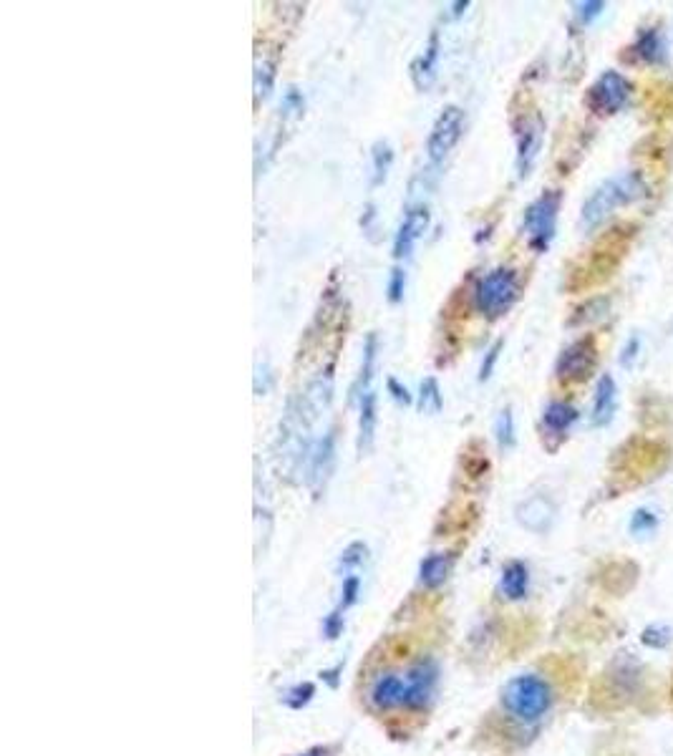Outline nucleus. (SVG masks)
Segmentation results:
<instances>
[{
  "instance_id": "nucleus-4",
  "label": "nucleus",
  "mask_w": 673,
  "mask_h": 756,
  "mask_svg": "<svg viewBox=\"0 0 673 756\" xmlns=\"http://www.w3.org/2000/svg\"><path fill=\"white\" fill-rule=\"evenodd\" d=\"M560 202H563V195H560L558 189H547L535 202H530V207L525 210L522 232L527 237V245L535 252H545L550 247V242H553L555 230H558Z\"/></svg>"
},
{
  "instance_id": "nucleus-28",
  "label": "nucleus",
  "mask_w": 673,
  "mask_h": 756,
  "mask_svg": "<svg viewBox=\"0 0 673 756\" xmlns=\"http://www.w3.org/2000/svg\"><path fill=\"white\" fill-rule=\"evenodd\" d=\"M656 527H658V515L653 510H648V507H638V510L631 515V522H628V532H631L633 537L653 535Z\"/></svg>"
},
{
  "instance_id": "nucleus-20",
  "label": "nucleus",
  "mask_w": 673,
  "mask_h": 756,
  "mask_svg": "<svg viewBox=\"0 0 673 756\" xmlns=\"http://www.w3.org/2000/svg\"><path fill=\"white\" fill-rule=\"evenodd\" d=\"M578 409L568 401H550L542 411V426H545L547 434L563 436L565 431H570V426L578 421Z\"/></svg>"
},
{
  "instance_id": "nucleus-21",
  "label": "nucleus",
  "mask_w": 673,
  "mask_h": 756,
  "mask_svg": "<svg viewBox=\"0 0 673 756\" xmlns=\"http://www.w3.org/2000/svg\"><path fill=\"white\" fill-rule=\"evenodd\" d=\"M275 71H278V58H275V53L258 51V56H255V74H253L255 104H260V99H268L270 96V91H273V84H275Z\"/></svg>"
},
{
  "instance_id": "nucleus-23",
  "label": "nucleus",
  "mask_w": 673,
  "mask_h": 756,
  "mask_svg": "<svg viewBox=\"0 0 673 756\" xmlns=\"http://www.w3.org/2000/svg\"><path fill=\"white\" fill-rule=\"evenodd\" d=\"M369 560V545H363V542H351L348 547H343L341 557L336 562L338 578H346V575H358L363 565Z\"/></svg>"
},
{
  "instance_id": "nucleus-5",
  "label": "nucleus",
  "mask_w": 673,
  "mask_h": 756,
  "mask_svg": "<svg viewBox=\"0 0 673 756\" xmlns=\"http://www.w3.org/2000/svg\"><path fill=\"white\" fill-rule=\"evenodd\" d=\"M406 676V701L404 711L416 714V711H426L429 704L437 696L439 688V676H442V668L434 656H419L414 663L404 668Z\"/></svg>"
},
{
  "instance_id": "nucleus-12",
  "label": "nucleus",
  "mask_w": 673,
  "mask_h": 756,
  "mask_svg": "<svg viewBox=\"0 0 673 756\" xmlns=\"http://www.w3.org/2000/svg\"><path fill=\"white\" fill-rule=\"evenodd\" d=\"M555 515H558V507L550 497L545 494H535V497H527L517 504L515 520L525 527L527 532H535V535H545L550 527H553Z\"/></svg>"
},
{
  "instance_id": "nucleus-10",
  "label": "nucleus",
  "mask_w": 673,
  "mask_h": 756,
  "mask_svg": "<svg viewBox=\"0 0 673 756\" xmlns=\"http://www.w3.org/2000/svg\"><path fill=\"white\" fill-rule=\"evenodd\" d=\"M595 366V343L593 338H580V341L570 343L563 353H560L558 363H555V373L560 381L573 384V381H583Z\"/></svg>"
},
{
  "instance_id": "nucleus-16",
  "label": "nucleus",
  "mask_w": 673,
  "mask_h": 756,
  "mask_svg": "<svg viewBox=\"0 0 673 756\" xmlns=\"http://www.w3.org/2000/svg\"><path fill=\"white\" fill-rule=\"evenodd\" d=\"M454 567V557L449 552H432L419 562V585L424 590L442 588L449 580Z\"/></svg>"
},
{
  "instance_id": "nucleus-32",
  "label": "nucleus",
  "mask_w": 673,
  "mask_h": 756,
  "mask_svg": "<svg viewBox=\"0 0 673 756\" xmlns=\"http://www.w3.org/2000/svg\"><path fill=\"white\" fill-rule=\"evenodd\" d=\"M605 11V3H600V0H585V3H575V16H578L580 23H593L595 18L603 16Z\"/></svg>"
},
{
  "instance_id": "nucleus-7",
  "label": "nucleus",
  "mask_w": 673,
  "mask_h": 756,
  "mask_svg": "<svg viewBox=\"0 0 673 756\" xmlns=\"http://www.w3.org/2000/svg\"><path fill=\"white\" fill-rule=\"evenodd\" d=\"M631 81L621 71H605L588 89V106L600 116L618 114L631 99Z\"/></svg>"
},
{
  "instance_id": "nucleus-25",
  "label": "nucleus",
  "mask_w": 673,
  "mask_h": 756,
  "mask_svg": "<svg viewBox=\"0 0 673 756\" xmlns=\"http://www.w3.org/2000/svg\"><path fill=\"white\" fill-rule=\"evenodd\" d=\"M358 598H361V575H346V578H341L338 603L333 605V610L346 615L358 603Z\"/></svg>"
},
{
  "instance_id": "nucleus-29",
  "label": "nucleus",
  "mask_w": 673,
  "mask_h": 756,
  "mask_svg": "<svg viewBox=\"0 0 673 756\" xmlns=\"http://www.w3.org/2000/svg\"><path fill=\"white\" fill-rule=\"evenodd\" d=\"M495 436L502 449L515 447V416H512V409L500 411V416L495 421Z\"/></svg>"
},
{
  "instance_id": "nucleus-31",
  "label": "nucleus",
  "mask_w": 673,
  "mask_h": 756,
  "mask_svg": "<svg viewBox=\"0 0 673 756\" xmlns=\"http://www.w3.org/2000/svg\"><path fill=\"white\" fill-rule=\"evenodd\" d=\"M641 641L646 643L648 648H666L671 643V630L666 625H651V628L643 630Z\"/></svg>"
},
{
  "instance_id": "nucleus-26",
  "label": "nucleus",
  "mask_w": 673,
  "mask_h": 756,
  "mask_svg": "<svg viewBox=\"0 0 673 756\" xmlns=\"http://www.w3.org/2000/svg\"><path fill=\"white\" fill-rule=\"evenodd\" d=\"M313 696H316V686H313L311 681H305V683H295V686L285 688L283 696H280V701H283L288 709L300 711V709H305V706L311 704Z\"/></svg>"
},
{
  "instance_id": "nucleus-17",
  "label": "nucleus",
  "mask_w": 673,
  "mask_h": 756,
  "mask_svg": "<svg viewBox=\"0 0 673 756\" xmlns=\"http://www.w3.org/2000/svg\"><path fill=\"white\" fill-rule=\"evenodd\" d=\"M376 356H379V338L376 333H369L366 343H363V358H361V371H358L356 381L351 386V401L358 404L366 394H371V381L376 376Z\"/></svg>"
},
{
  "instance_id": "nucleus-6",
  "label": "nucleus",
  "mask_w": 673,
  "mask_h": 756,
  "mask_svg": "<svg viewBox=\"0 0 673 756\" xmlns=\"http://www.w3.org/2000/svg\"><path fill=\"white\" fill-rule=\"evenodd\" d=\"M464 132V111L459 106H444L442 114L434 121L429 139H426V154H429V162L437 167L447 159V154L457 147V142L462 139Z\"/></svg>"
},
{
  "instance_id": "nucleus-36",
  "label": "nucleus",
  "mask_w": 673,
  "mask_h": 756,
  "mask_svg": "<svg viewBox=\"0 0 673 756\" xmlns=\"http://www.w3.org/2000/svg\"><path fill=\"white\" fill-rule=\"evenodd\" d=\"M638 348H641V338L633 336L631 341L626 343V348H623V356H621L623 366H626V368L633 366V361H636V356H638Z\"/></svg>"
},
{
  "instance_id": "nucleus-2",
  "label": "nucleus",
  "mask_w": 673,
  "mask_h": 756,
  "mask_svg": "<svg viewBox=\"0 0 673 756\" xmlns=\"http://www.w3.org/2000/svg\"><path fill=\"white\" fill-rule=\"evenodd\" d=\"M648 195V184L641 172H621L616 177L605 179L593 189V195L585 200L580 210V230L590 232L603 225L618 207L633 205Z\"/></svg>"
},
{
  "instance_id": "nucleus-9",
  "label": "nucleus",
  "mask_w": 673,
  "mask_h": 756,
  "mask_svg": "<svg viewBox=\"0 0 673 756\" xmlns=\"http://www.w3.org/2000/svg\"><path fill=\"white\" fill-rule=\"evenodd\" d=\"M333 464H336V434L331 429L313 441L308 459H305V484L313 489L316 497H321V492L326 489L333 474Z\"/></svg>"
},
{
  "instance_id": "nucleus-18",
  "label": "nucleus",
  "mask_w": 673,
  "mask_h": 756,
  "mask_svg": "<svg viewBox=\"0 0 673 756\" xmlns=\"http://www.w3.org/2000/svg\"><path fill=\"white\" fill-rule=\"evenodd\" d=\"M437 63H439V33L432 31L424 53H421V56L414 61V66H411V76H414L416 89L424 91L434 84V79H437Z\"/></svg>"
},
{
  "instance_id": "nucleus-34",
  "label": "nucleus",
  "mask_w": 673,
  "mask_h": 756,
  "mask_svg": "<svg viewBox=\"0 0 673 756\" xmlns=\"http://www.w3.org/2000/svg\"><path fill=\"white\" fill-rule=\"evenodd\" d=\"M404 290H406V273L401 268H394V270H391V278H389V300H391V303H399V300L404 298Z\"/></svg>"
},
{
  "instance_id": "nucleus-30",
  "label": "nucleus",
  "mask_w": 673,
  "mask_h": 756,
  "mask_svg": "<svg viewBox=\"0 0 673 756\" xmlns=\"http://www.w3.org/2000/svg\"><path fill=\"white\" fill-rule=\"evenodd\" d=\"M343 630H346V615L331 608V613L323 615L321 620L323 638H326V641H338V638L343 636Z\"/></svg>"
},
{
  "instance_id": "nucleus-1",
  "label": "nucleus",
  "mask_w": 673,
  "mask_h": 756,
  "mask_svg": "<svg viewBox=\"0 0 673 756\" xmlns=\"http://www.w3.org/2000/svg\"><path fill=\"white\" fill-rule=\"evenodd\" d=\"M555 706V686L537 671L512 676L500 691V709L507 719L520 726H537L550 716Z\"/></svg>"
},
{
  "instance_id": "nucleus-11",
  "label": "nucleus",
  "mask_w": 673,
  "mask_h": 756,
  "mask_svg": "<svg viewBox=\"0 0 673 756\" xmlns=\"http://www.w3.org/2000/svg\"><path fill=\"white\" fill-rule=\"evenodd\" d=\"M429 220H432V215H429V207H426L424 202L406 207V215H404V220H401L399 230H396V237H394L396 260H406L411 252H414L416 242H419L421 237H424V232L429 230Z\"/></svg>"
},
{
  "instance_id": "nucleus-24",
  "label": "nucleus",
  "mask_w": 673,
  "mask_h": 756,
  "mask_svg": "<svg viewBox=\"0 0 673 756\" xmlns=\"http://www.w3.org/2000/svg\"><path fill=\"white\" fill-rule=\"evenodd\" d=\"M371 162H374V177H371V184H374V187H379V184L386 182L391 164H394V152H391V144L389 142H376L374 149H371Z\"/></svg>"
},
{
  "instance_id": "nucleus-35",
  "label": "nucleus",
  "mask_w": 673,
  "mask_h": 756,
  "mask_svg": "<svg viewBox=\"0 0 673 756\" xmlns=\"http://www.w3.org/2000/svg\"><path fill=\"white\" fill-rule=\"evenodd\" d=\"M389 394H391V399L396 401V404H401V406H409L411 404L409 389H406V386H401L399 381H396V378H389Z\"/></svg>"
},
{
  "instance_id": "nucleus-37",
  "label": "nucleus",
  "mask_w": 673,
  "mask_h": 756,
  "mask_svg": "<svg viewBox=\"0 0 673 756\" xmlns=\"http://www.w3.org/2000/svg\"><path fill=\"white\" fill-rule=\"evenodd\" d=\"M293 756H333V749H331V746H311V749H305V751H300V754H293Z\"/></svg>"
},
{
  "instance_id": "nucleus-14",
  "label": "nucleus",
  "mask_w": 673,
  "mask_h": 756,
  "mask_svg": "<svg viewBox=\"0 0 673 756\" xmlns=\"http://www.w3.org/2000/svg\"><path fill=\"white\" fill-rule=\"evenodd\" d=\"M530 567L522 560H510L500 573V595L507 603H522L530 595Z\"/></svg>"
},
{
  "instance_id": "nucleus-15",
  "label": "nucleus",
  "mask_w": 673,
  "mask_h": 756,
  "mask_svg": "<svg viewBox=\"0 0 673 756\" xmlns=\"http://www.w3.org/2000/svg\"><path fill=\"white\" fill-rule=\"evenodd\" d=\"M542 144V119H525L522 129L517 132V169H520V177H525L530 172L532 162L537 157V149Z\"/></svg>"
},
{
  "instance_id": "nucleus-27",
  "label": "nucleus",
  "mask_w": 673,
  "mask_h": 756,
  "mask_svg": "<svg viewBox=\"0 0 673 756\" xmlns=\"http://www.w3.org/2000/svg\"><path fill=\"white\" fill-rule=\"evenodd\" d=\"M444 406L442 389H439L437 378H426L419 389V409L421 414H439Z\"/></svg>"
},
{
  "instance_id": "nucleus-22",
  "label": "nucleus",
  "mask_w": 673,
  "mask_h": 756,
  "mask_svg": "<svg viewBox=\"0 0 673 756\" xmlns=\"http://www.w3.org/2000/svg\"><path fill=\"white\" fill-rule=\"evenodd\" d=\"M633 56L641 58L643 63H651V66L666 61V41H663L661 31L646 28V31L638 33L636 43H633Z\"/></svg>"
},
{
  "instance_id": "nucleus-19",
  "label": "nucleus",
  "mask_w": 673,
  "mask_h": 756,
  "mask_svg": "<svg viewBox=\"0 0 673 756\" xmlns=\"http://www.w3.org/2000/svg\"><path fill=\"white\" fill-rule=\"evenodd\" d=\"M358 454H369L374 449V439H376V421H379V414H376V394L363 396L358 401Z\"/></svg>"
},
{
  "instance_id": "nucleus-8",
  "label": "nucleus",
  "mask_w": 673,
  "mask_h": 756,
  "mask_svg": "<svg viewBox=\"0 0 673 756\" xmlns=\"http://www.w3.org/2000/svg\"><path fill=\"white\" fill-rule=\"evenodd\" d=\"M366 701L379 714H389V711H404L406 701V676L404 671L396 668H386L379 671L369 681L366 688Z\"/></svg>"
},
{
  "instance_id": "nucleus-13",
  "label": "nucleus",
  "mask_w": 673,
  "mask_h": 756,
  "mask_svg": "<svg viewBox=\"0 0 673 756\" xmlns=\"http://www.w3.org/2000/svg\"><path fill=\"white\" fill-rule=\"evenodd\" d=\"M618 409V386L616 378L610 376V373H603L598 378V384H595V394H593V409H590V424L595 429H603L613 421Z\"/></svg>"
},
{
  "instance_id": "nucleus-33",
  "label": "nucleus",
  "mask_w": 673,
  "mask_h": 756,
  "mask_svg": "<svg viewBox=\"0 0 673 756\" xmlns=\"http://www.w3.org/2000/svg\"><path fill=\"white\" fill-rule=\"evenodd\" d=\"M502 346H505V343H502V341L492 343V348H489V351H487V356H484L482 366H479V381H487V378H489V376H492V371H495V363H497V358H500V351H502Z\"/></svg>"
},
{
  "instance_id": "nucleus-3",
  "label": "nucleus",
  "mask_w": 673,
  "mask_h": 756,
  "mask_svg": "<svg viewBox=\"0 0 673 756\" xmlns=\"http://www.w3.org/2000/svg\"><path fill=\"white\" fill-rule=\"evenodd\" d=\"M520 298V275L512 268L489 270L474 288V308L487 318H500Z\"/></svg>"
}]
</instances>
